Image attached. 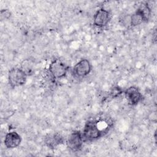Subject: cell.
Wrapping results in <instances>:
<instances>
[{
    "label": "cell",
    "mask_w": 157,
    "mask_h": 157,
    "mask_svg": "<svg viewBox=\"0 0 157 157\" xmlns=\"http://www.w3.org/2000/svg\"><path fill=\"white\" fill-rule=\"evenodd\" d=\"M107 132L101 128L98 121L91 120L85 123L82 134L84 142H91L99 139Z\"/></svg>",
    "instance_id": "1"
},
{
    "label": "cell",
    "mask_w": 157,
    "mask_h": 157,
    "mask_svg": "<svg viewBox=\"0 0 157 157\" xmlns=\"http://www.w3.org/2000/svg\"><path fill=\"white\" fill-rule=\"evenodd\" d=\"M151 9L146 2H142L136 11L129 17V24L131 26H137L147 22L150 17Z\"/></svg>",
    "instance_id": "2"
},
{
    "label": "cell",
    "mask_w": 157,
    "mask_h": 157,
    "mask_svg": "<svg viewBox=\"0 0 157 157\" xmlns=\"http://www.w3.org/2000/svg\"><path fill=\"white\" fill-rule=\"evenodd\" d=\"M28 74L21 67H13L8 72V82L10 86L14 88L23 85L27 80Z\"/></svg>",
    "instance_id": "3"
},
{
    "label": "cell",
    "mask_w": 157,
    "mask_h": 157,
    "mask_svg": "<svg viewBox=\"0 0 157 157\" xmlns=\"http://www.w3.org/2000/svg\"><path fill=\"white\" fill-rule=\"evenodd\" d=\"M68 66L59 59L53 60L48 67V71L52 77L55 79L64 77L68 71Z\"/></svg>",
    "instance_id": "4"
},
{
    "label": "cell",
    "mask_w": 157,
    "mask_h": 157,
    "mask_svg": "<svg viewBox=\"0 0 157 157\" xmlns=\"http://www.w3.org/2000/svg\"><path fill=\"white\" fill-rule=\"evenodd\" d=\"M83 139L82 134L80 131H74L72 132L66 140V145L72 151H78L82 149Z\"/></svg>",
    "instance_id": "5"
},
{
    "label": "cell",
    "mask_w": 157,
    "mask_h": 157,
    "mask_svg": "<svg viewBox=\"0 0 157 157\" xmlns=\"http://www.w3.org/2000/svg\"><path fill=\"white\" fill-rule=\"evenodd\" d=\"M91 68V64L87 59H82L73 67V74L77 77L83 78L90 73Z\"/></svg>",
    "instance_id": "6"
},
{
    "label": "cell",
    "mask_w": 157,
    "mask_h": 157,
    "mask_svg": "<svg viewBox=\"0 0 157 157\" xmlns=\"http://www.w3.org/2000/svg\"><path fill=\"white\" fill-rule=\"evenodd\" d=\"M110 20V12L104 8L98 10L93 16V25L98 28H104Z\"/></svg>",
    "instance_id": "7"
},
{
    "label": "cell",
    "mask_w": 157,
    "mask_h": 157,
    "mask_svg": "<svg viewBox=\"0 0 157 157\" xmlns=\"http://www.w3.org/2000/svg\"><path fill=\"white\" fill-rule=\"evenodd\" d=\"M128 103L131 105H136L142 99V94L139 89L135 86L128 87L124 92Z\"/></svg>",
    "instance_id": "8"
},
{
    "label": "cell",
    "mask_w": 157,
    "mask_h": 157,
    "mask_svg": "<svg viewBox=\"0 0 157 157\" xmlns=\"http://www.w3.org/2000/svg\"><path fill=\"white\" fill-rule=\"evenodd\" d=\"M21 142L20 135L16 131H10L7 132L4 140L5 147L9 149H13L18 147Z\"/></svg>",
    "instance_id": "9"
},
{
    "label": "cell",
    "mask_w": 157,
    "mask_h": 157,
    "mask_svg": "<svg viewBox=\"0 0 157 157\" xmlns=\"http://www.w3.org/2000/svg\"><path fill=\"white\" fill-rule=\"evenodd\" d=\"M64 141V137L60 134L57 132L48 134L44 137V143L45 145L52 149L63 144Z\"/></svg>",
    "instance_id": "10"
},
{
    "label": "cell",
    "mask_w": 157,
    "mask_h": 157,
    "mask_svg": "<svg viewBox=\"0 0 157 157\" xmlns=\"http://www.w3.org/2000/svg\"><path fill=\"white\" fill-rule=\"evenodd\" d=\"M10 16V12L7 9H2L1 10V20L7 19Z\"/></svg>",
    "instance_id": "11"
},
{
    "label": "cell",
    "mask_w": 157,
    "mask_h": 157,
    "mask_svg": "<svg viewBox=\"0 0 157 157\" xmlns=\"http://www.w3.org/2000/svg\"><path fill=\"white\" fill-rule=\"evenodd\" d=\"M121 93H122L121 89L118 86H117V87H115L113 88V90L111 92V94L113 98H115V97L118 96L120 94H121Z\"/></svg>",
    "instance_id": "12"
}]
</instances>
